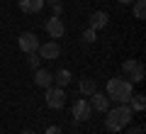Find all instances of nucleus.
Returning <instances> with one entry per match:
<instances>
[{
    "instance_id": "nucleus-10",
    "label": "nucleus",
    "mask_w": 146,
    "mask_h": 134,
    "mask_svg": "<svg viewBox=\"0 0 146 134\" xmlns=\"http://www.w3.org/2000/svg\"><path fill=\"white\" fill-rule=\"evenodd\" d=\"M17 5H20L22 12L34 15V12H39V10L44 7V0H17Z\"/></svg>"
},
{
    "instance_id": "nucleus-7",
    "label": "nucleus",
    "mask_w": 146,
    "mask_h": 134,
    "mask_svg": "<svg viewBox=\"0 0 146 134\" xmlns=\"http://www.w3.org/2000/svg\"><path fill=\"white\" fill-rule=\"evenodd\" d=\"M46 32H49V37L51 39H61L63 34H66V25H63V20L61 17H49L46 20Z\"/></svg>"
},
{
    "instance_id": "nucleus-12",
    "label": "nucleus",
    "mask_w": 146,
    "mask_h": 134,
    "mask_svg": "<svg viewBox=\"0 0 146 134\" xmlns=\"http://www.w3.org/2000/svg\"><path fill=\"white\" fill-rule=\"evenodd\" d=\"M34 83H36V85H42V88H49V85H54V76L46 71V68H36Z\"/></svg>"
},
{
    "instance_id": "nucleus-13",
    "label": "nucleus",
    "mask_w": 146,
    "mask_h": 134,
    "mask_svg": "<svg viewBox=\"0 0 146 134\" xmlns=\"http://www.w3.org/2000/svg\"><path fill=\"white\" fill-rule=\"evenodd\" d=\"M71 78H73V76H71V73L66 71V68H58V71L54 73V83H56L58 88H63V85H68V83H71Z\"/></svg>"
},
{
    "instance_id": "nucleus-4",
    "label": "nucleus",
    "mask_w": 146,
    "mask_h": 134,
    "mask_svg": "<svg viewBox=\"0 0 146 134\" xmlns=\"http://www.w3.org/2000/svg\"><path fill=\"white\" fill-rule=\"evenodd\" d=\"M44 98H46V105L51 110H61L63 105H66V93H63V88H58V85H49Z\"/></svg>"
},
{
    "instance_id": "nucleus-8",
    "label": "nucleus",
    "mask_w": 146,
    "mask_h": 134,
    "mask_svg": "<svg viewBox=\"0 0 146 134\" xmlns=\"http://www.w3.org/2000/svg\"><path fill=\"white\" fill-rule=\"evenodd\" d=\"M107 22H110V15L105 10H95L93 15H90V29H105L107 27Z\"/></svg>"
},
{
    "instance_id": "nucleus-24",
    "label": "nucleus",
    "mask_w": 146,
    "mask_h": 134,
    "mask_svg": "<svg viewBox=\"0 0 146 134\" xmlns=\"http://www.w3.org/2000/svg\"><path fill=\"white\" fill-rule=\"evenodd\" d=\"M22 134H34V132H29V129H25V132H22Z\"/></svg>"
},
{
    "instance_id": "nucleus-23",
    "label": "nucleus",
    "mask_w": 146,
    "mask_h": 134,
    "mask_svg": "<svg viewBox=\"0 0 146 134\" xmlns=\"http://www.w3.org/2000/svg\"><path fill=\"white\" fill-rule=\"evenodd\" d=\"M122 5H131V3H134V0H119Z\"/></svg>"
},
{
    "instance_id": "nucleus-11",
    "label": "nucleus",
    "mask_w": 146,
    "mask_h": 134,
    "mask_svg": "<svg viewBox=\"0 0 146 134\" xmlns=\"http://www.w3.org/2000/svg\"><path fill=\"white\" fill-rule=\"evenodd\" d=\"M90 107H95L98 112H107L110 110V98L105 93H98V90H95L93 93V105H90Z\"/></svg>"
},
{
    "instance_id": "nucleus-2",
    "label": "nucleus",
    "mask_w": 146,
    "mask_h": 134,
    "mask_svg": "<svg viewBox=\"0 0 146 134\" xmlns=\"http://www.w3.org/2000/svg\"><path fill=\"white\" fill-rule=\"evenodd\" d=\"M131 115H134V110H131L129 105H119V107H115L107 117H105V127H107L110 132H119V129H124L127 124L131 122Z\"/></svg>"
},
{
    "instance_id": "nucleus-21",
    "label": "nucleus",
    "mask_w": 146,
    "mask_h": 134,
    "mask_svg": "<svg viewBox=\"0 0 146 134\" xmlns=\"http://www.w3.org/2000/svg\"><path fill=\"white\" fill-rule=\"evenodd\" d=\"M129 134H146V132H144V127H141V124H139V127H134V129H131Z\"/></svg>"
},
{
    "instance_id": "nucleus-19",
    "label": "nucleus",
    "mask_w": 146,
    "mask_h": 134,
    "mask_svg": "<svg viewBox=\"0 0 146 134\" xmlns=\"http://www.w3.org/2000/svg\"><path fill=\"white\" fill-rule=\"evenodd\" d=\"M51 10H54V17H61V3H56V5H51Z\"/></svg>"
},
{
    "instance_id": "nucleus-9",
    "label": "nucleus",
    "mask_w": 146,
    "mask_h": 134,
    "mask_svg": "<svg viewBox=\"0 0 146 134\" xmlns=\"http://www.w3.org/2000/svg\"><path fill=\"white\" fill-rule=\"evenodd\" d=\"M36 51L42 54V59H58L61 47H58L56 41H46V44H39V49H36Z\"/></svg>"
},
{
    "instance_id": "nucleus-3",
    "label": "nucleus",
    "mask_w": 146,
    "mask_h": 134,
    "mask_svg": "<svg viewBox=\"0 0 146 134\" xmlns=\"http://www.w3.org/2000/svg\"><path fill=\"white\" fill-rule=\"evenodd\" d=\"M122 73H124L127 78H131L129 83H141L146 76V68L141 61H136V59H127L124 63H122Z\"/></svg>"
},
{
    "instance_id": "nucleus-5",
    "label": "nucleus",
    "mask_w": 146,
    "mask_h": 134,
    "mask_svg": "<svg viewBox=\"0 0 146 134\" xmlns=\"http://www.w3.org/2000/svg\"><path fill=\"white\" fill-rule=\"evenodd\" d=\"M17 44H20V49L25 54H36V49H39V37H36L34 32H22L20 39H17Z\"/></svg>"
},
{
    "instance_id": "nucleus-14",
    "label": "nucleus",
    "mask_w": 146,
    "mask_h": 134,
    "mask_svg": "<svg viewBox=\"0 0 146 134\" xmlns=\"http://www.w3.org/2000/svg\"><path fill=\"white\" fill-rule=\"evenodd\" d=\"M146 95L144 93H134V95H131V98H129V103H131V110H134V112H141V110H144L146 107Z\"/></svg>"
},
{
    "instance_id": "nucleus-20",
    "label": "nucleus",
    "mask_w": 146,
    "mask_h": 134,
    "mask_svg": "<svg viewBox=\"0 0 146 134\" xmlns=\"http://www.w3.org/2000/svg\"><path fill=\"white\" fill-rule=\"evenodd\" d=\"M44 134H63V132H61V127H49Z\"/></svg>"
},
{
    "instance_id": "nucleus-22",
    "label": "nucleus",
    "mask_w": 146,
    "mask_h": 134,
    "mask_svg": "<svg viewBox=\"0 0 146 134\" xmlns=\"http://www.w3.org/2000/svg\"><path fill=\"white\" fill-rule=\"evenodd\" d=\"M46 3L49 5H56V3H61V0H44V5H46Z\"/></svg>"
},
{
    "instance_id": "nucleus-15",
    "label": "nucleus",
    "mask_w": 146,
    "mask_h": 134,
    "mask_svg": "<svg viewBox=\"0 0 146 134\" xmlns=\"http://www.w3.org/2000/svg\"><path fill=\"white\" fill-rule=\"evenodd\" d=\"M78 88H80V93H83V95H93L95 90H98V85H95V78H83Z\"/></svg>"
},
{
    "instance_id": "nucleus-16",
    "label": "nucleus",
    "mask_w": 146,
    "mask_h": 134,
    "mask_svg": "<svg viewBox=\"0 0 146 134\" xmlns=\"http://www.w3.org/2000/svg\"><path fill=\"white\" fill-rule=\"evenodd\" d=\"M134 17L136 20H144L146 17V3L144 0H134Z\"/></svg>"
},
{
    "instance_id": "nucleus-1",
    "label": "nucleus",
    "mask_w": 146,
    "mask_h": 134,
    "mask_svg": "<svg viewBox=\"0 0 146 134\" xmlns=\"http://www.w3.org/2000/svg\"><path fill=\"white\" fill-rule=\"evenodd\" d=\"M107 95L110 100H117V103L127 105L129 103V98L134 95V90H131V83L127 81V78H110L107 81Z\"/></svg>"
},
{
    "instance_id": "nucleus-18",
    "label": "nucleus",
    "mask_w": 146,
    "mask_h": 134,
    "mask_svg": "<svg viewBox=\"0 0 146 134\" xmlns=\"http://www.w3.org/2000/svg\"><path fill=\"white\" fill-rule=\"evenodd\" d=\"M39 61H42V59L36 56V54H27V63H29L32 68H36V66H39Z\"/></svg>"
},
{
    "instance_id": "nucleus-17",
    "label": "nucleus",
    "mask_w": 146,
    "mask_h": 134,
    "mask_svg": "<svg viewBox=\"0 0 146 134\" xmlns=\"http://www.w3.org/2000/svg\"><path fill=\"white\" fill-rule=\"evenodd\" d=\"M95 39H98V34H95V29H90V27H88V29L83 32V41H85V44H93Z\"/></svg>"
},
{
    "instance_id": "nucleus-25",
    "label": "nucleus",
    "mask_w": 146,
    "mask_h": 134,
    "mask_svg": "<svg viewBox=\"0 0 146 134\" xmlns=\"http://www.w3.org/2000/svg\"><path fill=\"white\" fill-rule=\"evenodd\" d=\"M0 25H3V22H0Z\"/></svg>"
},
{
    "instance_id": "nucleus-6",
    "label": "nucleus",
    "mask_w": 146,
    "mask_h": 134,
    "mask_svg": "<svg viewBox=\"0 0 146 134\" xmlns=\"http://www.w3.org/2000/svg\"><path fill=\"white\" fill-rule=\"evenodd\" d=\"M90 115H93V107H90V103L85 98H80L73 105V119L76 122H85V119H90Z\"/></svg>"
}]
</instances>
